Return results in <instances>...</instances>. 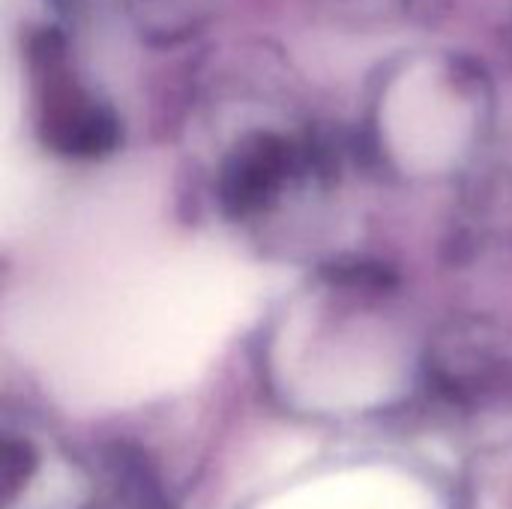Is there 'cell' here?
Segmentation results:
<instances>
[{
	"label": "cell",
	"instance_id": "277c9868",
	"mask_svg": "<svg viewBox=\"0 0 512 509\" xmlns=\"http://www.w3.org/2000/svg\"><path fill=\"white\" fill-rule=\"evenodd\" d=\"M96 509H168L153 480L144 474V468L120 462V468L111 474L99 507Z\"/></svg>",
	"mask_w": 512,
	"mask_h": 509
},
{
	"label": "cell",
	"instance_id": "5b68a950",
	"mask_svg": "<svg viewBox=\"0 0 512 509\" xmlns=\"http://www.w3.org/2000/svg\"><path fill=\"white\" fill-rule=\"evenodd\" d=\"M33 468H36V459H33L27 441L6 438V444H3V486H6V501H12L15 492L30 480Z\"/></svg>",
	"mask_w": 512,
	"mask_h": 509
},
{
	"label": "cell",
	"instance_id": "6da1fadb",
	"mask_svg": "<svg viewBox=\"0 0 512 509\" xmlns=\"http://www.w3.org/2000/svg\"><path fill=\"white\" fill-rule=\"evenodd\" d=\"M429 375L456 405H512V336L492 321H453L432 345Z\"/></svg>",
	"mask_w": 512,
	"mask_h": 509
},
{
	"label": "cell",
	"instance_id": "7a4b0ae2",
	"mask_svg": "<svg viewBox=\"0 0 512 509\" xmlns=\"http://www.w3.org/2000/svg\"><path fill=\"white\" fill-rule=\"evenodd\" d=\"M297 168V150L279 135L246 138L225 162L219 180V198L231 216H249L264 210L288 183Z\"/></svg>",
	"mask_w": 512,
	"mask_h": 509
},
{
	"label": "cell",
	"instance_id": "3957f363",
	"mask_svg": "<svg viewBox=\"0 0 512 509\" xmlns=\"http://www.w3.org/2000/svg\"><path fill=\"white\" fill-rule=\"evenodd\" d=\"M42 135L45 141L66 156H102L117 144V117L90 102L87 96L75 90H60L48 99L45 117H42Z\"/></svg>",
	"mask_w": 512,
	"mask_h": 509
}]
</instances>
